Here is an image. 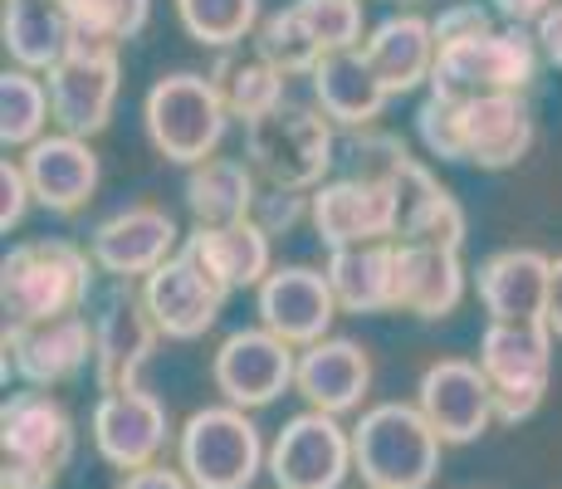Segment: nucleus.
Instances as JSON below:
<instances>
[{
    "mask_svg": "<svg viewBox=\"0 0 562 489\" xmlns=\"http://www.w3.org/2000/svg\"><path fill=\"white\" fill-rule=\"evenodd\" d=\"M416 137L440 162L509 171L533 147V108L524 103V93H484V98L426 93L416 108Z\"/></svg>",
    "mask_w": 562,
    "mask_h": 489,
    "instance_id": "nucleus-1",
    "label": "nucleus"
},
{
    "mask_svg": "<svg viewBox=\"0 0 562 489\" xmlns=\"http://www.w3.org/2000/svg\"><path fill=\"white\" fill-rule=\"evenodd\" d=\"M103 269L83 245L49 235V241H25L0 259V309H5V329L40 319H59V313L89 309L93 289H99Z\"/></svg>",
    "mask_w": 562,
    "mask_h": 489,
    "instance_id": "nucleus-2",
    "label": "nucleus"
},
{
    "mask_svg": "<svg viewBox=\"0 0 562 489\" xmlns=\"http://www.w3.org/2000/svg\"><path fill=\"white\" fill-rule=\"evenodd\" d=\"M446 441L430 431L416 401H376L352 426V475L372 489H430Z\"/></svg>",
    "mask_w": 562,
    "mask_h": 489,
    "instance_id": "nucleus-3",
    "label": "nucleus"
},
{
    "mask_svg": "<svg viewBox=\"0 0 562 489\" xmlns=\"http://www.w3.org/2000/svg\"><path fill=\"white\" fill-rule=\"evenodd\" d=\"M245 162L269 187L318 191L338 167V127L323 118L318 103L284 98L274 113L245 123Z\"/></svg>",
    "mask_w": 562,
    "mask_h": 489,
    "instance_id": "nucleus-4",
    "label": "nucleus"
},
{
    "mask_svg": "<svg viewBox=\"0 0 562 489\" xmlns=\"http://www.w3.org/2000/svg\"><path fill=\"white\" fill-rule=\"evenodd\" d=\"M225 123H231V108H225L221 89L211 74L196 69L161 74L143 98L147 143L157 147V157L177 162V167H201L205 157H215Z\"/></svg>",
    "mask_w": 562,
    "mask_h": 489,
    "instance_id": "nucleus-5",
    "label": "nucleus"
},
{
    "mask_svg": "<svg viewBox=\"0 0 562 489\" xmlns=\"http://www.w3.org/2000/svg\"><path fill=\"white\" fill-rule=\"evenodd\" d=\"M538 35L528 25H490L470 40H450L436 54V74L426 89L446 98H484V93H524L538 74Z\"/></svg>",
    "mask_w": 562,
    "mask_h": 489,
    "instance_id": "nucleus-6",
    "label": "nucleus"
},
{
    "mask_svg": "<svg viewBox=\"0 0 562 489\" xmlns=\"http://www.w3.org/2000/svg\"><path fill=\"white\" fill-rule=\"evenodd\" d=\"M177 465L196 489H250L269 470V451L245 407H201L177 431Z\"/></svg>",
    "mask_w": 562,
    "mask_h": 489,
    "instance_id": "nucleus-7",
    "label": "nucleus"
},
{
    "mask_svg": "<svg viewBox=\"0 0 562 489\" xmlns=\"http://www.w3.org/2000/svg\"><path fill=\"white\" fill-rule=\"evenodd\" d=\"M553 329L548 323H494L480 333V357L494 387V407H499L504 426L528 421L548 397L553 382Z\"/></svg>",
    "mask_w": 562,
    "mask_h": 489,
    "instance_id": "nucleus-8",
    "label": "nucleus"
},
{
    "mask_svg": "<svg viewBox=\"0 0 562 489\" xmlns=\"http://www.w3.org/2000/svg\"><path fill=\"white\" fill-rule=\"evenodd\" d=\"M89 319H93V377H99V391L133 387L143 377V367L153 363L161 338V329L147 313L143 289H133L127 279H108L103 289H93Z\"/></svg>",
    "mask_w": 562,
    "mask_h": 489,
    "instance_id": "nucleus-9",
    "label": "nucleus"
},
{
    "mask_svg": "<svg viewBox=\"0 0 562 489\" xmlns=\"http://www.w3.org/2000/svg\"><path fill=\"white\" fill-rule=\"evenodd\" d=\"M54 98V127L74 137H99L113 123L117 93H123V59L113 45L74 40V49L45 74Z\"/></svg>",
    "mask_w": 562,
    "mask_h": 489,
    "instance_id": "nucleus-10",
    "label": "nucleus"
},
{
    "mask_svg": "<svg viewBox=\"0 0 562 489\" xmlns=\"http://www.w3.org/2000/svg\"><path fill=\"white\" fill-rule=\"evenodd\" d=\"M294 373H299V347L284 343L279 333H269L265 323L225 333L211 357L215 391H221L231 407H245V411H259V407H269V401H279L294 387Z\"/></svg>",
    "mask_w": 562,
    "mask_h": 489,
    "instance_id": "nucleus-11",
    "label": "nucleus"
},
{
    "mask_svg": "<svg viewBox=\"0 0 562 489\" xmlns=\"http://www.w3.org/2000/svg\"><path fill=\"white\" fill-rule=\"evenodd\" d=\"M269 475L279 489H342L352 475V431L328 411H299L269 445Z\"/></svg>",
    "mask_w": 562,
    "mask_h": 489,
    "instance_id": "nucleus-12",
    "label": "nucleus"
},
{
    "mask_svg": "<svg viewBox=\"0 0 562 489\" xmlns=\"http://www.w3.org/2000/svg\"><path fill=\"white\" fill-rule=\"evenodd\" d=\"M187 235L177 231V215L161 211L153 201L123 205V211L103 215L89 235V255L103 269V279H127V285H143L153 269H161L171 255L181 249Z\"/></svg>",
    "mask_w": 562,
    "mask_h": 489,
    "instance_id": "nucleus-13",
    "label": "nucleus"
},
{
    "mask_svg": "<svg viewBox=\"0 0 562 489\" xmlns=\"http://www.w3.org/2000/svg\"><path fill=\"white\" fill-rule=\"evenodd\" d=\"M416 407L446 445H474L499 421L490 377L470 357H440V363H430L416 382Z\"/></svg>",
    "mask_w": 562,
    "mask_h": 489,
    "instance_id": "nucleus-14",
    "label": "nucleus"
},
{
    "mask_svg": "<svg viewBox=\"0 0 562 489\" xmlns=\"http://www.w3.org/2000/svg\"><path fill=\"white\" fill-rule=\"evenodd\" d=\"M89 436L93 451L103 455L113 470H143L153 465L161 451H167L171 436V421L167 407H161L157 391H147L143 382L133 387H113L93 401V416H89Z\"/></svg>",
    "mask_w": 562,
    "mask_h": 489,
    "instance_id": "nucleus-15",
    "label": "nucleus"
},
{
    "mask_svg": "<svg viewBox=\"0 0 562 489\" xmlns=\"http://www.w3.org/2000/svg\"><path fill=\"white\" fill-rule=\"evenodd\" d=\"M93 363V319L89 313H59V319L5 329V377L15 373L25 387H64Z\"/></svg>",
    "mask_w": 562,
    "mask_h": 489,
    "instance_id": "nucleus-16",
    "label": "nucleus"
},
{
    "mask_svg": "<svg viewBox=\"0 0 562 489\" xmlns=\"http://www.w3.org/2000/svg\"><path fill=\"white\" fill-rule=\"evenodd\" d=\"M255 313L269 333H279L284 343L308 347L328 338L333 319H338V293L328 285V269L313 265H274L269 279L255 289Z\"/></svg>",
    "mask_w": 562,
    "mask_h": 489,
    "instance_id": "nucleus-17",
    "label": "nucleus"
},
{
    "mask_svg": "<svg viewBox=\"0 0 562 489\" xmlns=\"http://www.w3.org/2000/svg\"><path fill=\"white\" fill-rule=\"evenodd\" d=\"M308 221L318 231V241L328 249L342 245H367V241H396V196L386 181H367V177H328L313 191Z\"/></svg>",
    "mask_w": 562,
    "mask_h": 489,
    "instance_id": "nucleus-18",
    "label": "nucleus"
},
{
    "mask_svg": "<svg viewBox=\"0 0 562 489\" xmlns=\"http://www.w3.org/2000/svg\"><path fill=\"white\" fill-rule=\"evenodd\" d=\"M143 299H147L153 323L161 329V338L196 343V338H205V333L215 329V319H221L231 289H221L196 265V259L187 255V249H177L167 265L153 269V275L143 279Z\"/></svg>",
    "mask_w": 562,
    "mask_h": 489,
    "instance_id": "nucleus-19",
    "label": "nucleus"
},
{
    "mask_svg": "<svg viewBox=\"0 0 562 489\" xmlns=\"http://www.w3.org/2000/svg\"><path fill=\"white\" fill-rule=\"evenodd\" d=\"M474 293L494 323H548L553 299V259L533 245L494 249L474 269Z\"/></svg>",
    "mask_w": 562,
    "mask_h": 489,
    "instance_id": "nucleus-20",
    "label": "nucleus"
},
{
    "mask_svg": "<svg viewBox=\"0 0 562 489\" xmlns=\"http://www.w3.org/2000/svg\"><path fill=\"white\" fill-rule=\"evenodd\" d=\"M20 167H25V181H30V196H35V205H45L49 215H74L83 211V205L93 201V191H99V152H93L89 137H74V133H45L40 143L25 147V157H20Z\"/></svg>",
    "mask_w": 562,
    "mask_h": 489,
    "instance_id": "nucleus-21",
    "label": "nucleus"
},
{
    "mask_svg": "<svg viewBox=\"0 0 562 489\" xmlns=\"http://www.w3.org/2000/svg\"><path fill=\"white\" fill-rule=\"evenodd\" d=\"M74 445H79V431H74L69 407L54 391L25 387L15 397H5V407H0V451L10 460H35L49 465V470H64L74 460Z\"/></svg>",
    "mask_w": 562,
    "mask_h": 489,
    "instance_id": "nucleus-22",
    "label": "nucleus"
},
{
    "mask_svg": "<svg viewBox=\"0 0 562 489\" xmlns=\"http://www.w3.org/2000/svg\"><path fill=\"white\" fill-rule=\"evenodd\" d=\"M470 269L460 249L426 245V241H396V309L420 323L450 319L464 303Z\"/></svg>",
    "mask_w": 562,
    "mask_h": 489,
    "instance_id": "nucleus-23",
    "label": "nucleus"
},
{
    "mask_svg": "<svg viewBox=\"0 0 562 489\" xmlns=\"http://www.w3.org/2000/svg\"><path fill=\"white\" fill-rule=\"evenodd\" d=\"M294 391L313 411L348 416V411H358L367 401V391H372V353L352 338H333V333L299 347Z\"/></svg>",
    "mask_w": 562,
    "mask_h": 489,
    "instance_id": "nucleus-24",
    "label": "nucleus"
},
{
    "mask_svg": "<svg viewBox=\"0 0 562 489\" xmlns=\"http://www.w3.org/2000/svg\"><path fill=\"white\" fill-rule=\"evenodd\" d=\"M362 54L376 69L382 89L392 98H402V93H416L420 84H430L440 40H436L430 15H420V10H392V15H382L367 30Z\"/></svg>",
    "mask_w": 562,
    "mask_h": 489,
    "instance_id": "nucleus-25",
    "label": "nucleus"
},
{
    "mask_svg": "<svg viewBox=\"0 0 562 489\" xmlns=\"http://www.w3.org/2000/svg\"><path fill=\"white\" fill-rule=\"evenodd\" d=\"M274 235L255 221H231V225H196V231L181 241L191 259L215 279L221 289L240 293V289H259L274 269Z\"/></svg>",
    "mask_w": 562,
    "mask_h": 489,
    "instance_id": "nucleus-26",
    "label": "nucleus"
},
{
    "mask_svg": "<svg viewBox=\"0 0 562 489\" xmlns=\"http://www.w3.org/2000/svg\"><path fill=\"white\" fill-rule=\"evenodd\" d=\"M308 89H313V103L323 108L338 133H362V127H376L386 108V93L376 69L367 64L362 49H338L308 74Z\"/></svg>",
    "mask_w": 562,
    "mask_h": 489,
    "instance_id": "nucleus-27",
    "label": "nucleus"
},
{
    "mask_svg": "<svg viewBox=\"0 0 562 489\" xmlns=\"http://www.w3.org/2000/svg\"><path fill=\"white\" fill-rule=\"evenodd\" d=\"M328 285L338 293L342 313H392L396 309V241H367L328 249Z\"/></svg>",
    "mask_w": 562,
    "mask_h": 489,
    "instance_id": "nucleus-28",
    "label": "nucleus"
},
{
    "mask_svg": "<svg viewBox=\"0 0 562 489\" xmlns=\"http://www.w3.org/2000/svg\"><path fill=\"white\" fill-rule=\"evenodd\" d=\"M74 20L64 0H5L0 20V45L15 59V69L49 74L74 49Z\"/></svg>",
    "mask_w": 562,
    "mask_h": 489,
    "instance_id": "nucleus-29",
    "label": "nucleus"
},
{
    "mask_svg": "<svg viewBox=\"0 0 562 489\" xmlns=\"http://www.w3.org/2000/svg\"><path fill=\"white\" fill-rule=\"evenodd\" d=\"M259 171L240 157H205L201 167H187V211L196 225H231L250 221L259 201Z\"/></svg>",
    "mask_w": 562,
    "mask_h": 489,
    "instance_id": "nucleus-30",
    "label": "nucleus"
},
{
    "mask_svg": "<svg viewBox=\"0 0 562 489\" xmlns=\"http://www.w3.org/2000/svg\"><path fill=\"white\" fill-rule=\"evenodd\" d=\"M211 79H215V89H221L225 108H231V118H240V123H255V118L274 113L289 98V79L269 59H259L255 49L250 54L221 49V64L211 69Z\"/></svg>",
    "mask_w": 562,
    "mask_h": 489,
    "instance_id": "nucleus-31",
    "label": "nucleus"
},
{
    "mask_svg": "<svg viewBox=\"0 0 562 489\" xmlns=\"http://www.w3.org/2000/svg\"><path fill=\"white\" fill-rule=\"evenodd\" d=\"M54 123V98L49 79L35 69H5L0 74V143L25 152L30 143L45 137V127Z\"/></svg>",
    "mask_w": 562,
    "mask_h": 489,
    "instance_id": "nucleus-32",
    "label": "nucleus"
},
{
    "mask_svg": "<svg viewBox=\"0 0 562 489\" xmlns=\"http://www.w3.org/2000/svg\"><path fill=\"white\" fill-rule=\"evenodd\" d=\"M177 20L205 49H240L255 40L265 5L259 0H177Z\"/></svg>",
    "mask_w": 562,
    "mask_h": 489,
    "instance_id": "nucleus-33",
    "label": "nucleus"
},
{
    "mask_svg": "<svg viewBox=\"0 0 562 489\" xmlns=\"http://www.w3.org/2000/svg\"><path fill=\"white\" fill-rule=\"evenodd\" d=\"M255 54L259 59H269L284 79H308L313 69H318L328 54H323V45L308 35V25L294 15V5L274 10V15L259 20L255 30Z\"/></svg>",
    "mask_w": 562,
    "mask_h": 489,
    "instance_id": "nucleus-34",
    "label": "nucleus"
},
{
    "mask_svg": "<svg viewBox=\"0 0 562 489\" xmlns=\"http://www.w3.org/2000/svg\"><path fill=\"white\" fill-rule=\"evenodd\" d=\"M64 5H69L74 35L113 49L137 40L147 30V20H153V0H64Z\"/></svg>",
    "mask_w": 562,
    "mask_h": 489,
    "instance_id": "nucleus-35",
    "label": "nucleus"
},
{
    "mask_svg": "<svg viewBox=\"0 0 562 489\" xmlns=\"http://www.w3.org/2000/svg\"><path fill=\"white\" fill-rule=\"evenodd\" d=\"M289 5L308 25V35L323 45V54L362 49V40H367L362 0H289Z\"/></svg>",
    "mask_w": 562,
    "mask_h": 489,
    "instance_id": "nucleus-36",
    "label": "nucleus"
},
{
    "mask_svg": "<svg viewBox=\"0 0 562 489\" xmlns=\"http://www.w3.org/2000/svg\"><path fill=\"white\" fill-rule=\"evenodd\" d=\"M386 187H392V196H396V221H402V225H396V241H411V235L426 225V215L450 196L436 181V171H430L420 157H411L406 167L396 171L392 181H386Z\"/></svg>",
    "mask_w": 562,
    "mask_h": 489,
    "instance_id": "nucleus-37",
    "label": "nucleus"
},
{
    "mask_svg": "<svg viewBox=\"0 0 562 489\" xmlns=\"http://www.w3.org/2000/svg\"><path fill=\"white\" fill-rule=\"evenodd\" d=\"M348 171L352 177H367V181H392L396 171L411 162V147L406 137L386 133V127H362V133H348Z\"/></svg>",
    "mask_w": 562,
    "mask_h": 489,
    "instance_id": "nucleus-38",
    "label": "nucleus"
},
{
    "mask_svg": "<svg viewBox=\"0 0 562 489\" xmlns=\"http://www.w3.org/2000/svg\"><path fill=\"white\" fill-rule=\"evenodd\" d=\"M308 205H313V191H289V187H259V201H255V221L265 225L269 235H284L294 231L299 221H308Z\"/></svg>",
    "mask_w": 562,
    "mask_h": 489,
    "instance_id": "nucleus-39",
    "label": "nucleus"
},
{
    "mask_svg": "<svg viewBox=\"0 0 562 489\" xmlns=\"http://www.w3.org/2000/svg\"><path fill=\"white\" fill-rule=\"evenodd\" d=\"M430 25H436L440 45H450V40H470V35H480V30L499 25V20H494V10L484 5V0H440Z\"/></svg>",
    "mask_w": 562,
    "mask_h": 489,
    "instance_id": "nucleus-40",
    "label": "nucleus"
},
{
    "mask_svg": "<svg viewBox=\"0 0 562 489\" xmlns=\"http://www.w3.org/2000/svg\"><path fill=\"white\" fill-rule=\"evenodd\" d=\"M30 181H25V167H20V157H5L0 162V231H15L20 221H25L30 211Z\"/></svg>",
    "mask_w": 562,
    "mask_h": 489,
    "instance_id": "nucleus-41",
    "label": "nucleus"
},
{
    "mask_svg": "<svg viewBox=\"0 0 562 489\" xmlns=\"http://www.w3.org/2000/svg\"><path fill=\"white\" fill-rule=\"evenodd\" d=\"M117 489H196V485L187 480V470H181V465L153 460V465H143V470H127Z\"/></svg>",
    "mask_w": 562,
    "mask_h": 489,
    "instance_id": "nucleus-42",
    "label": "nucleus"
},
{
    "mask_svg": "<svg viewBox=\"0 0 562 489\" xmlns=\"http://www.w3.org/2000/svg\"><path fill=\"white\" fill-rule=\"evenodd\" d=\"M54 480H59V470L35 460H10V455H5V470H0V489H54Z\"/></svg>",
    "mask_w": 562,
    "mask_h": 489,
    "instance_id": "nucleus-43",
    "label": "nucleus"
},
{
    "mask_svg": "<svg viewBox=\"0 0 562 489\" xmlns=\"http://www.w3.org/2000/svg\"><path fill=\"white\" fill-rule=\"evenodd\" d=\"M533 35H538V49H543V59H548V64H558V69H562V0H558L553 10H548L543 20H538Z\"/></svg>",
    "mask_w": 562,
    "mask_h": 489,
    "instance_id": "nucleus-44",
    "label": "nucleus"
},
{
    "mask_svg": "<svg viewBox=\"0 0 562 489\" xmlns=\"http://www.w3.org/2000/svg\"><path fill=\"white\" fill-rule=\"evenodd\" d=\"M558 0H494V10H499L509 25H538V20L553 10Z\"/></svg>",
    "mask_w": 562,
    "mask_h": 489,
    "instance_id": "nucleus-45",
    "label": "nucleus"
},
{
    "mask_svg": "<svg viewBox=\"0 0 562 489\" xmlns=\"http://www.w3.org/2000/svg\"><path fill=\"white\" fill-rule=\"evenodd\" d=\"M548 329L562 343V255L553 259V299H548Z\"/></svg>",
    "mask_w": 562,
    "mask_h": 489,
    "instance_id": "nucleus-46",
    "label": "nucleus"
},
{
    "mask_svg": "<svg viewBox=\"0 0 562 489\" xmlns=\"http://www.w3.org/2000/svg\"><path fill=\"white\" fill-rule=\"evenodd\" d=\"M386 5H392V10H420L426 0H386Z\"/></svg>",
    "mask_w": 562,
    "mask_h": 489,
    "instance_id": "nucleus-47",
    "label": "nucleus"
},
{
    "mask_svg": "<svg viewBox=\"0 0 562 489\" xmlns=\"http://www.w3.org/2000/svg\"><path fill=\"white\" fill-rule=\"evenodd\" d=\"M362 489H372V485H362Z\"/></svg>",
    "mask_w": 562,
    "mask_h": 489,
    "instance_id": "nucleus-48",
    "label": "nucleus"
}]
</instances>
